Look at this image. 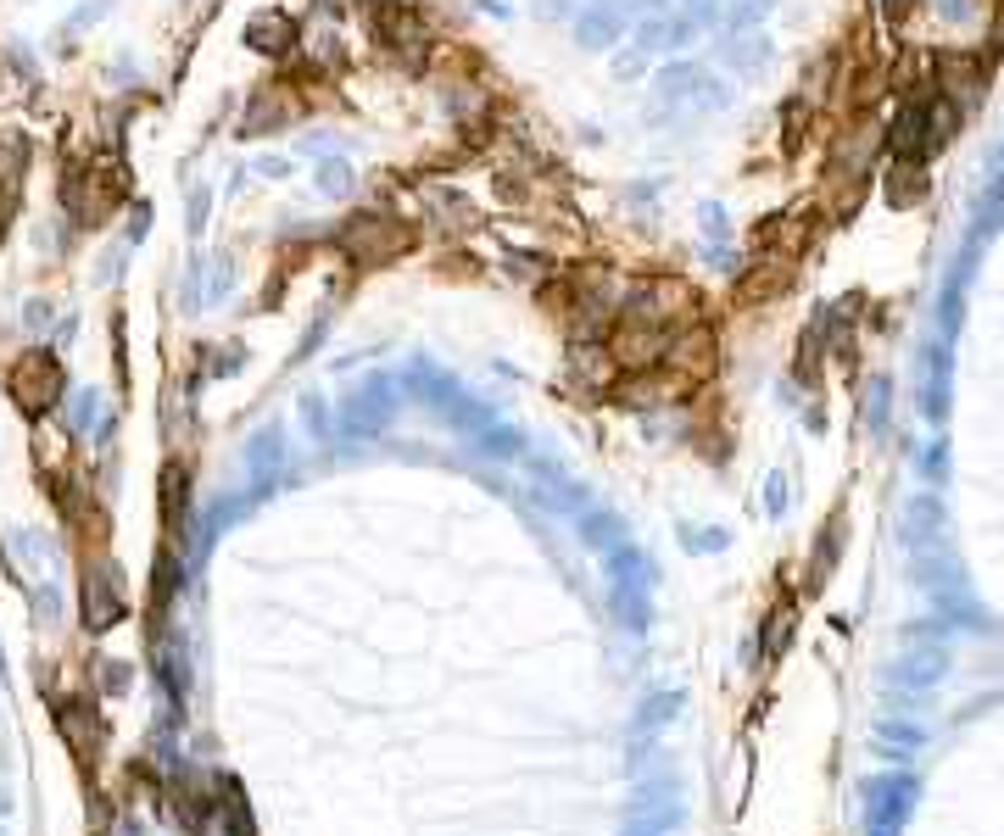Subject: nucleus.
Returning a JSON list of instances; mask_svg holds the SVG:
<instances>
[{
  "label": "nucleus",
  "instance_id": "obj_5",
  "mask_svg": "<svg viewBox=\"0 0 1004 836\" xmlns=\"http://www.w3.org/2000/svg\"><path fill=\"white\" fill-rule=\"evenodd\" d=\"M252 39H257V51L279 57V51H291V45H297V23L285 17V12H268V17L252 23Z\"/></svg>",
  "mask_w": 1004,
  "mask_h": 836
},
{
  "label": "nucleus",
  "instance_id": "obj_4",
  "mask_svg": "<svg viewBox=\"0 0 1004 836\" xmlns=\"http://www.w3.org/2000/svg\"><path fill=\"white\" fill-rule=\"evenodd\" d=\"M893 184H887V202L893 207H910V202H921L927 195V162H898L893 157V173H887Z\"/></svg>",
  "mask_w": 1004,
  "mask_h": 836
},
{
  "label": "nucleus",
  "instance_id": "obj_2",
  "mask_svg": "<svg viewBox=\"0 0 1004 836\" xmlns=\"http://www.w3.org/2000/svg\"><path fill=\"white\" fill-rule=\"evenodd\" d=\"M12 397H17V408H28V413H45L57 397H62V368H57V358H45V352H28L17 368H12Z\"/></svg>",
  "mask_w": 1004,
  "mask_h": 836
},
{
  "label": "nucleus",
  "instance_id": "obj_3",
  "mask_svg": "<svg viewBox=\"0 0 1004 836\" xmlns=\"http://www.w3.org/2000/svg\"><path fill=\"white\" fill-rule=\"evenodd\" d=\"M118 614H123L118 585L107 592V574H89V585H84V619H89V630H107Z\"/></svg>",
  "mask_w": 1004,
  "mask_h": 836
},
{
  "label": "nucleus",
  "instance_id": "obj_1",
  "mask_svg": "<svg viewBox=\"0 0 1004 836\" xmlns=\"http://www.w3.org/2000/svg\"><path fill=\"white\" fill-rule=\"evenodd\" d=\"M413 245H419V234H413L402 218H379V213H358V218H347L341 234H335V252H341L352 268L402 263Z\"/></svg>",
  "mask_w": 1004,
  "mask_h": 836
},
{
  "label": "nucleus",
  "instance_id": "obj_6",
  "mask_svg": "<svg viewBox=\"0 0 1004 836\" xmlns=\"http://www.w3.org/2000/svg\"><path fill=\"white\" fill-rule=\"evenodd\" d=\"M904 12H910V0H887V17H893V23H898Z\"/></svg>",
  "mask_w": 1004,
  "mask_h": 836
}]
</instances>
